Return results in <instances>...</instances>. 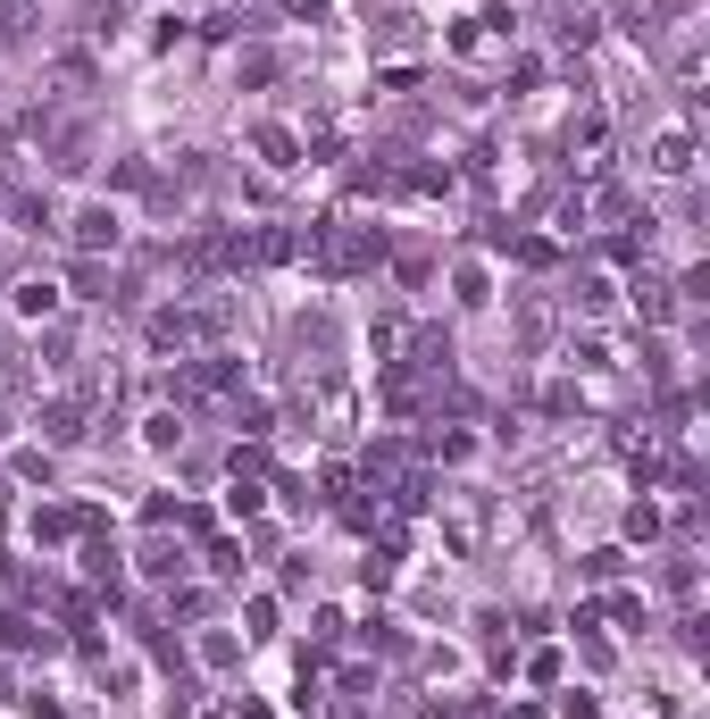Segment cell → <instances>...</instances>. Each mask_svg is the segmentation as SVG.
Returning a JSON list of instances; mask_svg holds the SVG:
<instances>
[{
	"label": "cell",
	"instance_id": "obj_1",
	"mask_svg": "<svg viewBox=\"0 0 710 719\" xmlns=\"http://www.w3.org/2000/svg\"><path fill=\"white\" fill-rule=\"evenodd\" d=\"M226 326H234V302L226 293H201V302H168V310H150L143 319V335H150V352H209V343H226Z\"/></svg>",
	"mask_w": 710,
	"mask_h": 719
},
{
	"label": "cell",
	"instance_id": "obj_4",
	"mask_svg": "<svg viewBox=\"0 0 710 719\" xmlns=\"http://www.w3.org/2000/svg\"><path fill=\"white\" fill-rule=\"evenodd\" d=\"M376 394H385V410H427V377H418L410 359H385V385H376Z\"/></svg>",
	"mask_w": 710,
	"mask_h": 719
},
{
	"label": "cell",
	"instance_id": "obj_15",
	"mask_svg": "<svg viewBox=\"0 0 710 719\" xmlns=\"http://www.w3.org/2000/svg\"><path fill=\"white\" fill-rule=\"evenodd\" d=\"M568 302H577L585 319H594V310H610V277H602V268H577V293H568Z\"/></svg>",
	"mask_w": 710,
	"mask_h": 719
},
{
	"label": "cell",
	"instance_id": "obj_24",
	"mask_svg": "<svg viewBox=\"0 0 710 719\" xmlns=\"http://www.w3.org/2000/svg\"><path fill=\"white\" fill-rule=\"evenodd\" d=\"M627 535H636V544H652V535H660V511H652V502H636V511H627Z\"/></svg>",
	"mask_w": 710,
	"mask_h": 719
},
{
	"label": "cell",
	"instance_id": "obj_7",
	"mask_svg": "<svg viewBox=\"0 0 710 719\" xmlns=\"http://www.w3.org/2000/svg\"><path fill=\"white\" fill-rule=\"evenodd\" d=\"M627 302H636L644 326H669L677 319V284L669 277H636V284H627Z\"/></svg>",
	"mask_w": 710,
	"mask_h": 719
},
{
	"label": "cell",
	"instance_id": "obj_25",
	"mask_svg": "<svg viewBox=\"0 0 710 719\" xmlns=\"http://www.w3.org/2000/svg\"><path fill=\"white\" fill-rule=\"evenodd\" d=\"M618 569H627V552H610V544L585 552V577H618Z\"/></svg>",
	"mask_w": 710,
	"mask_h": 719
},
{
	"label": "cell",
	"instance_id": "obj_14",
	"mask_svg": "<svg viewBox=\"0 0 710 719\" xmlns=\"http://www.w3.org/2000/svg\"><path fill=\"white\" fill-rule=\"evenodd\" d=\"M602 134H610V117H602V110H577V117H568V152H602Z\"/></svg>",
	"mask_w": 710,
	"mask_h": 719
},
{
	"label": "cell",
	"instance_id": "obj_19",
	"mask_svg": "<svg viewBox=\"0 0 710 719\" xmlns=\"http://www.w3.org/2000/svg\"><path fill=\"white\" fill-rule=\"evenodd\" d=\"M143 436L159 444V452H176V444H185V410H150V418H143Z\"/></svg>",
	"mask_w": 710,
	"mask_h": 719
},
{
	"label": "cell",
	"instance_id": "obj_13",
	"mask_svg": "<svg viewBox=\"0 0 710 719\" xmlns=\"http://www.w3.org/2000/svg\"><path fill=\"white\" fill-rule=\"evenodd\" d=\"M652 168H660V176H693V134H660Z\"/></svg>",
	"mask_w": 710,
	"mask_h": 719
},
{
	"label": "cell",
	"instance_id": "obj_5",
	"mask_svg": "<svg viewBox=\"0 0 710 719\" xmlns=\"http://www.w3.org/2000/svg\"><path fill=\"white\" fill-rule=\"evenodd\" d=\"M42 436H51V444H84V436H93V410H84V394H59L51 410H42Z\"/></svg>",
	"mask_w": 710,
	"mask_h": 719
},
{
	"label": "cell",
	"instance_id": "obj_26",
	"mask_svg": "<svg viewBox=\"0 0 710 719\" xmlns=\"http://www.w3.org/2000/svg\"><path fill=\"white\" fill-rule=\"evenodd\" d=\"M176 619H209V586H185V594H176Z\"/></svg>",
	"mask_w": 710,
	"mask_h": 719
},
{
	"label": "cell",
	"instance_id": "obj_23",
	"mask_svg": "<svg viewBox=\"0 0 710 719\" xmlns=\"http://www.w3.org/2000/svg\"><path fill=\"white\" fill-rule=\"evenodd\" d=\"M669 594H677V603H693V594H702V569H693V561H669Z\"/></svg>",
	"mask_w": 710,
	"mask_h": 719
},
{
	"label": "cell",
	"instance_id": "obj_27",
	"mask_svg": "<svg viewBox=\"0 0 710 719\" xmlns=\"http://www.w3.org/2000/svg\"><path fill=\"white\" fill-rule=\"evenodd\" d=\"M644 18H652V25L660 18H693V0H644Z\"/></svg>",
	"mask_w": 710,
	"mask_h": 719
},
{
	"label": "cell",
	"instance_id": "obj_28",
	"mask_svg": "<svg viewBox=\"0 0 710 719\" xmlns=\"http://www.w3.org/2000/svg\"><path fill=\"white\" fill-rule=\"evenodd\" d=\"M25 719H67V711H59L51 695H25Z\"/></svg>",
	"mask_w": 710,
	"mask_h": 719
},
{
	"label": "cell",
	"instance_id": "obj_33",
	"mask_svg": "<svg viewBox=\"0 0 710 719\" xmlns=\"http://www.w3.org/2000/svg\"><path fill=\"white\" fill-rule=\"evenodd\" d=\"M552 9H561V0H552Z\"/></svg>",
	"mask_w": 710,
	"mask_h": 719
},
{
	"label": "cell",
	"instance_id": "obj_3",
	"mask_svg": "<svg viewBox=\"0 0 710 719\" xmlns=\"http://www.w3.org/2000/svg\"><path fill=\"white\" fill-rule=\"evenodd\" d=\"M67 235H75V260H109V251H117V209H109V201H93Z\"/></svg>",
	"mask_w": 710,
	"mask_h": 719
},
{
	"label": "cell",
	"instance_id": "obj_6",
	"mask_svg": "<svg viewBox=\"0 0 710 719\" xmlns=\"http://www.w3.org/2000/svg\"><path fill=\"white\" fill-rule=\"evenodd\" d=\"M359 469H368V486H376V493H393V486H401V477H410V444H393V436H376V444H368V460H359Z\"/></svg>",
	"mask_w": 710,
	"mask_h": 719
},
{
	"label": "cell",
	"instance_id": "obj_20",
	"mask_svg": "<svg viewBox=\"0 0 710 719\" xmlns=\"http://www.w3.org/2000/svg\"><path fill=\"white\" fill-rule=\"evenodd\" d=\"M67 284L84 293V302H109V293H101V284H109V260H75V268H67Z\"/></svg>",
	"mask_w": 710,
	"mask_h": 719
},
{
	"label": "cell",
	"instance_id": "obj_8",
	"mask_svg": "<svg viewBox=\"0 0 710 719\" xmlns=\"http://www.w3.org/2000/svg\"><path fill=\"white\" fill-rule=\"evenodd\" d=\"M594 34H602V18L585 9V0H561V9H552V42H561V51H585Z\"/></svg>",
	"mask_w": 710,
	"mask_h": 719
},
{
	"label": "cell",
	"instance_id": "obj_30",
	"mask_svg": "<svg viewBox=\"0 0 710 719\" xmlns=\"http://www.w3.org/2000/svg\"><path fill=\"white\" fill-rule=\"evenodd\" d=\"M284 9H293V18H326V0H284Z\"/></svg>",
	"mask_w": 710,
	"mask_h": 719
},
{
	"label": "cell",
	"instance_id": "obj_31",
	"mask_svg": "<svg viewBox=\"0 0 710 719\" xmlns=\"http://www.w3.org/2000/svg\"><path fill=\"white\" fill-rule=\"evenodd\" d=\"M234 719H276V711H268V702H243V711H234Z\"/></svg>",
	"mask_w": 710,
	"mask_h": 719
},
{
	"label": "cell",
	"instance_id": "obj_22",
	"mask_svg": "<svg viewBox=\"0 0 710 719\" xmlns=\"http://www.w3.org/2000/svg\"><path fill=\"white\" fill-rule=\"evenodd\" d=\"M201 661L209 669H234V661H243V644H234V636H201Z\"/></svg>",
	"mask_w": 710,
	"mask_h": 719
},
{
	"label": "cell",
	"instance_id": "obj_29",
	"mask_svg": "<svg viewBox=\"0 0 710 719\" xmlns=\"http://www.w3.org/2000/svg\"><path fill=\"white\" fill-rule=\"evenodd\" d=\"M561 719H602V711H594V695H568V702H561Z\"/></svg>",
	"mask_w": 710,
	"mask_h": 719
},
{
	"label": "cell",
	"instance_id": "obj_9",
	"mask_svg": "<svg viewBox=\"0 0 710 719\" xmlns=\"http://www.w3.org/2000/svg\"><path fill=\"white\" fill-rule=\"evenodd\" d=\"M84 535V502H34V544H67Z\"/></svg>",
	"mask_w": 710,
	"mask_h": 719
},
{
	"label": "cell",
	"instance_id": "obj_21",
	"mask_svg": "<svg viewBox=\"0 0 710 719\" xmlns=\"http://www.w3.org/2000/svg\"><path fill=\"white\" fill-rule=\"evenodd\" d=\"M410 42H418V18H385L376 25V51H410Z\"/></svg>",
	"mask_w": 710,
	"mask_h": 719
},
{
	"label": "cell",
	"instance_id": "obj_10",
	"mask_svg": "<svg viewBox=\"0 0 710 719\" xmlns=\"http://www.w3.org/2000/svg\"><path fill=\"white\" fill-rule=\"evenodd\" d=\"M251 152H260L268 168H301V134L293 126H251Z\"/></svg>",
	"mask_w": 710,
	"mask_h": 719
},
{
	"label": "cell",
	"instance_id": "obj_18",
	"mask_svg": "<svg viewBox=\"0 0 710 719\" xmlns=\"http://www.w3.org/2000/svg\"><path fill=\"white\" fill-rule=\"evenodd\" d=\"M209 577H243V544H234V535H209Z\"/></svg>",
	"mask_w": 710,
	"mask_h": 719
},
{
	"label": "cell",
	"instance_id": "obj_11",
	"mask_svg": "<svg viewBox=\"0 0 710 719\" xmlns=\"http://www.w3.org/2000/svg\"><path fill=\"white\" fill-rule=\"evenodd\" d=\"M9 302H18L25 319H51V310H59V284H51V277H18V293H9Z\"/></svg>",
	"mask_w": 710,
	"mask_h": 719
},
{
	"label": "cell",
	"instance_id": "obj_17",
	"mask_svg": "<svg viewBox=\"0 0 710 719\" xmlns=\"http://www.w3.org/2000/svg\"><path fill=\"white\" fill-rule=\"evenodd\" d=\"M519 335H526V352H543L552 343V302H519Z\"/></svg>",
	"mask_w": 710,
	"mask_h": 719
},
{
	"label": "cell",
	"instance_id": "obj_16",
	"mask_svg": "<svg viewBox=\"0 0 710 719\" xmlns=\"http://www.w3.org/2000/svg\"><path fill=\"white\" fill-rule=\"evenodd\" d=\"M143 577H168V586H176V577H185V552H176L168 535H159V544H143Z\"/></svg>",
	"mask_w": 710,
	"mask_h": 719
},
{
	"label": "cell",
	"instance_id": "obj_12",
	"mask_svg": "<svg viewBox=\"0 0 710 719\" xmlns=\"http://www.w3.org/2000/svg\"><path fill=\"white\" fill-rule=\"evenodd\" d=\"M226 469H234V486H268V444H234Z\"/></svg>",
	"mask_w": 710,
	"mask_h": 719
},
{
	"label": "cell",
	"instance_id": "obj_2",
	"mask_svg": "<svg viewBox=\"0 0 710 719\" xmlns=\"http://www.w3.org/2000/svg\"><path fill=\"white\" fill-rule=\"evenodd\" d=\"M301 251L319 260V277H368L385 260V227H359V218H319V227L301 235Z\"/></svg>",
	"mask_w": 710,
	"mask_h": 719
},
{
	"label": "cell",
	"instance_id": "obj_32",
	"mask_svg": "<svg viewBox=\"0 0 710 719\" xmlns=\"http://www.w3.org/2000/svg\"><path fill=\"white\" fill-rule=\"evenodd\" d=\"M0 436H9V418H0Z\"/></svg>",
	"mask_w": 710,
	"mask_h": 719
}]
</instances>
